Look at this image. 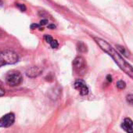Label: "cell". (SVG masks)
I'll use <instances>...</instances> for the list:
<instances>
[{
	"mask_svg": "<svg viewBox=\"0 0 133 133\" xmlns=\"http://www.w3.org/2000/svg\"><path fill=\"white\" fill-rule=\"evenodd\" d=\"M94 40L96 41L97 45L101 48V49H103L105 52H107L110 56L112 57V59L117 64L119 68L126 75H128L133 79V68L126 60H124V59L120 55V53L117 52L107 41L99 38H95Z\"/></svg>",
	"mask_w": 133,
	"mask_h": 133,
	"instance_id": "obj_1",
	"label": "cell"
},
{
	"mask_svg": "<svg viewBox=\"0 0 133 133\" xmlns=\"http://www.w3.org/2000/svg\"><path fill=\"white\" fill-rule=\"evenodd\" d=\"M19 59L17 52L12 50H4L0 52V68L7 64H14Z\"/></svg>",
	"mask_w": 133,
	"mask_h": 133,
	"instance_id": "obj_2",
	"label": "cell"
},
{
	"mask_svg": "<svg viewBox=\"0 0 133 133\" xmlns=\"http://www.w3.org/2000/svg\"><path fill=\"white\" fill-rule=\"evenodd\" d=\"M23 82L22 75L17 71H12L6 76V82L8 85L15 87L21 84Z\"/></svg>",
	"mask_w": 133,
	"mask_h": 133,
	"instance_id": "obj_3",
	"label": "cell"
},
{
	"mask_svg": "<svg viewBox=\"0 0 133 133\" xmlns=\"http://www.w3.org/2000/svg\"><path fill=\"white\" fill-rule=\"evenodd\" d=\"M74 71L78 75H84L86 72L87 65L85 59L82 56L76 57L72 63Z\"/></svg>",
	"mask_w": 133,
	"mask_h": 133,
	"instance_id": "obj_4",
	"label": "cell"
},
{
	"mask_svg": "<svg viewBox=\"0 0 133 133\" xmlns=\"http://www.w3.org/2000/svg\"><path fill=\"white\" fill-rule=\"evenodd\" d=\"M15 121V115L13 113H8L0 118V128H8L13 125Z\"/></svg>",
	"mask_w": 133,
	"mask_h": 133,
	"instance_id": "obj_5",
	"label": "cell"
},
{
	"mask_svg": "<svg viewBox=\"0 0 133 133\" xmlns=\"http://www.w3.org/2000/svg\"><path fill=\"white\" fill-rule=\"evenodd\" d=\"M74 87L79 92L81 96H87L89 94V88L82 80H77L74 84Z\"/></svg>",
	"mask_w": 133,
	"mask_h": 133,
	"instance_id": "obj_6",
	"label": "cell"
},
{
	"mask_svg": "<svg viewBox=\"0 0 133 133\" xmlns=\"http://www.w3.org/2000/svg\"><path fill=\"white\" fill-rule=\"evenodd\" d=\"M42 72V70L39 68V66H31V68H28L26 71V75L28 78H35L38 77Z\"/></svg>",
	"mask_w": 133,
	"mask_h": 133,
	"instance_id": "obj_7",
	"label": "cell"
},
{
	"mask_svg": "<svg viewBox=\"0 0 133 133\" xmlns=\"http://www.w3.org/2000/svg\"><path fill=\"white\" fill-rule=\"evenodd\" d=\"M121 128L127 133H133V121L131 119L126 117L121 124Z\"/></svg>",
	"mask_w": 133,
	"mask_h": 133,
	"instance_id": "obj_8",
	"label": "cell"
},
{
	"mask_svg": "<svg viewBox=\"0 0 133 133\" xmlns=\"http://www.w3.org/2000/svg\"><path fill=\"white\" fill-rule=\"evenodd\" d=\"M117 87L119 89H124L125 87H126V84L124 81L122 80H120L117 82Z\"/></svg>",
	"mask_w": 133,
	"mask_h": 133,
	"instance_id": "obj_9",
	"label": "cell"
},
{
	"mask_svg": "<svg viewBox=\"0 0 133 133\" xmlns=\"http://www.w3.org/2000/svg\"><path fill=\"white\" fill-rule=\"evenodd\" d=\"M117 49H119V51H120L122 54H124V56H128V52H127V50L125 49V48H124V47L121 46V45H117Z\"/></svg>",
	"mask_w": 133,
	"mask_h": 133,
	"instance_id": "obj_10",
	"label": "cell"
},
{
	"mask_svg": "<svg viewBox=\"0 0 133 133\" xmlns=\"http://www.w3.org/2000/svg\"><path fill=\"white\" fill-rule=\"evenodd\" d=\"M78 49L82 52H85L86 51V45L82 43V42H79L78 44Z\"/></svg>",
	"mask_w": 133,
	"mask_h": 133,
	"instance_id": "obj_11",
	"label": "cell"
},
{
	"mask_svg": "<svg viewBox=\"0 0 133 133\" xmlns=\"http://www.w3.org/2000/svg\"><path fill=\"white\" fill-rule=\"evenodd\" d=\"M44 39H45V41L47 43H49V44H50V42L53 40L52 37L51 35H45Z\"/></svg>",
	"mask_w": 133,
	"mask_h": 133,
	"instance_id": "obj_12",
	"label": "cell"
},
{
	"mask_svg": "<svg viewBox=\"0 0 133 133\" xmlns=\"http://www.w3.org/2000/svg\"><path fill=\"white\" fill-rule=\"evenodd\" d=\"M50 46L52 48V49H56L58 46H59V43H58V42L56 41V40H55V39H53L51 42H50Z\"/></svg>",
	"mask_w": 133,
	"mask_h": 133,
	"instance_id": "obj_13",
	"label": "cell"
},
{
	"mask_svg": "<svg viewBox=\"0 0 133 133\" xmlns=\"http://www.w3.org/2000/svg\"><path fill=\"white\" fill-rule=\"evenodd\" d=\"M126 100H127V102H128L129 104L133 105V94L128 95L127 97H126Z\"/></svg>",
	"mask_w": 133,
	"mask_h": 133,
	"instance_id": "obj_14",
	"label": "cell"
},
{
	"mask_svg": "<svg viewBox=\"0 0 133 133\" xmlns=\"http://www.w3.org/2000/svg\"><path fill=\"white\" fill-rule=\"evenodd\" d=\"M16 6H17V8H19V9H20V10H21V11H22V12H24V11H26V10H27L26 6H25L24 4L17 3V4H16Z\"/></svg>",
	"mask_w": 133,
	"mask_h": 133,
	"instance_id": "obj_15",
	"label": "cell"
},
{
	"mask_svg": "<svg viewBox=\"0 0 133 133\" xmlns=\"http://www.w3.org/2000/svg\"><path fill=\"white\" fill-rule=\"evenodd\" d=\"M5 94V89L2 85V83L0 82V96H3Z\"/></svg>",
	"mask_w": 133,
	"mask_h": 133,
	"instance_id": "obj_16",
	"label": "cell"
},
{
	"mask_svg": "<svg viewBox=\"0 0 133 133\" xmlns=\"http://www.w3.org/2000/svg\"><path fill=\"white\" fill-rule=\"evenodd\" d=\"M31 28L33 30V29H35V28H41V26L40 24H32L31 25Z\"/></svg>",
	"mask_w": 133,
	"mask_h": 133,
	"instance_id": "obj_17",
	"label": "cell"
},
{
	"mask_svg": "<svg viewBox=\"0 0 133 133\" xmlns=\"http://www.w3.org/2000/svg\"><path fill=\"white\" fill-rule=\"evenodd\" d=\"M48 24V21L46 19H43L40 21V26H43V25H45Z\"/></svg>",
	"mask_w": 133,
	"mask_h": 133,
	"instance_id": "obj_18",
	"label": "cell"
},
{
	"mask_svg": "<svg viewBox=\"0 0 133 133\" xmlns=\"http://www.w3.org/2000/svg\"><path fill=\"white\" fill-rule=\"evenodd\" d=\"M107 81H108V82H112V77H111L110 75H108V76H107Z\"/></svg>",
	"mask_w": 133,
	"mask_h": 133,
	"instance_id": "obj_19",
	"label": "cell"
},
{
	"mask_svg": "<svg viewBox=\"0 0 133 133\" xmlns=\"http://www.w3.org/2000/svg\"><path fill=\"white\" fill-rule=\"evenodd\" d=\"M48 28H52V29H54V28H55V25L51 24V25H49V26H48Z\"/></svg>",
	"mask_w": 133,
	"mask_h": 133,
	"instance_id": "obj_20",
	"label": "cell"
},
{
	"mask_svg": "<svg viewBox=\"0 0 133 133\" xmlns=\"http://www.w3.org/2000/svg\"><path fill=\"white\" fill-rule=\"evenodd\" d=\"M3 6V1L2 0H0V6Z\"/></svg>",
	"mask_w": 133,
	"mask_h": 133,
	"instance_id": "obj_21",
	"label": "cell"
},
{
	"mask_svg": "<svg viewBox=\"0 0 133 133\" xmlns=\"http://www.w3.org/2000/svg\"><path fill=\"white\" fill-rule=\"evenodd\" d=\"M0 35H1V31H0Z\"/></svg>",
	"mask_w": 133,
	"mask_h": 133,
	"instance_id": "obj_22",
	"label": "cell"
}]
</instances>
